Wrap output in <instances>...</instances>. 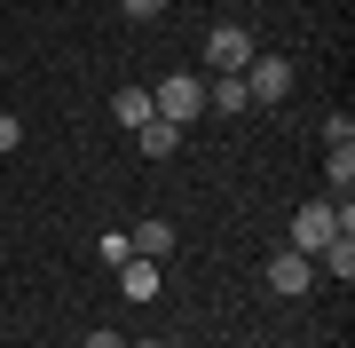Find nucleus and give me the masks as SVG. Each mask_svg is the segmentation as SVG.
Returning <instances> with one entry per match:
<instances>
[{"instance_id":"15","label":"nucleus","mask_w":355,"mask_h":348,"mask_svg":"<svg viewBox=\"0 0 355 348\" xmlns=\"http://www.w3.org/2000/svg\"><path fill=\"white\" fill-rule=\"evenodd\" d=\"M16 142H24V119H16V111H0V151H16Z\"/></svg>"},{"instance_id":"8","label":"nucleus","mask_w":355,"mask_h":348,"mask_svg":"<svg viewBox=\"0 0 355 348\" xmlns=\"http://www.w3.org/2000/svg\"><path fill=\"white\" fill-rule=\"evenodd\" d=\"M127 245H135L142 261H166V254H174V230H166V222L150 214V222H142V230H127Z\"/></svg>"},{"instance_id":"10","label":"nucleus","mask_w":355,"mask_h":348,"mask_svg":"<svg viewBox=\"0 0 355 348\" xmlns=\"http://www.w3.org/2000/svg\"><path fill=\"white\" fill-rule=\"evenodd\" d=\"M205 111H253L245 79H237V72H229V79H214V88H205Z\"/></svg>"},{"instance_id":"9","label":"nucleus","mask_w":355,"mask_h":348,"mask_svg":"<svg viewBox=\"0 0 355 348\" xmlns=\"http://www.w3.org/2000/svg\"><path fill=\"white\" fill-rule=\"evenodd\" d=\"M111 119H119V127L135 135L142 119H150V88H119V95H111Z\"/></svg>"},{"instance_id":"12","label":"nucleus","mask_w":355,"mask_h":348,"mask_svg":"<svg viewBox=\"0 0 355 348\" xmlns=\"http://www.w3.org/2000/svg\"><path fill=\"white\" fill-rule=\"evenodd\" d=\"M316 261H324V270H331V277H340V285H347V277H355V245H347V230H340V238H331V245H324V254H316Z\"/></svg>"},{"instance_id":"5","label":"nucleus","mask_w":355,"mask_h":348,"mask_svg":"<svg viewBox=\"0 0 355 348\" xmlns=\"http://www.w3.org/2000/svg\"><path fill=\"white\" fill-rule=\"evenodd\" d=\"M308 277H316V261H308V254H292V245H284V254H268V285H277L284 301L308 293Z\"/></svg>"},{"instance_id":"6","label":"nucleus","mask_w":355,"mask_h":348,"mask_svg":"<svg viewBox=\"0 0 355 348\" xmlns=\"http://www.w3.org/2000/svg\"><path fill=\"white\" fill-rule=\"evenodd\" d=\"M135 142H142V158H174L182 151V127H174V119H142Z\"/></svg>"},{"instance_id":"3","label":"nucleus","mask_w":355,"mask_h":348,"mask_svg":"<svg viewBox=\"0 0 355 348\" xmlns=\"http://www.w3.org/2000/svg\"><path fill=\"white\" fill-rule=\"evenodd\" d=\"M253 56H261V48H253V32H245V24H214V32H205V64H214L221 79H229V72H245Z\"/></svg>"},{"instance_id":"7","label":"nucleus","mask_w":355,"mask_h":348,"mask_svg":"<svg viewBox=\"0 0 355 348\" xmlns=\"http://www.w3.org/2000/svg\"><path fill=\"white\" fill-rule=\"evenodd\" d=\"M119 293H127V301H158V261H119Z\"/></svg>"},{"instance_id":"16","label":"nucleus","mask_w":355,"mask_h":348,"mask_svg":"<svg viewBox=\"0 0 355 348\" xmlns=\"http://www.w3.org/2000/svg\"><path fill=\"white\" fill-rule=\"evenodd\" d=\"M158 8H166V0H119V16H135V24H150Z\"/></svg>"},{"instance_id":"13","label":"nucleus","mask_w":355,"mask_h":348,"mask_svg":"<svg viewBox=\"0 0 355 348\" xmlns=\"http://www.w3.org/2000/svg\"><path fill=\"white\" fill-rule=\"evenodd\" d=\"M324 142H331V151H355V119L331 111V119H324Z\"/></svg>"},{"instance_id":"1","label":"nucleus","mask_w":355,"mask_h":348,"mask_svg":"<svg viewBox=\"0 0 355 348\" xmlns=\"http://www.w3.org/2000/svg\"><path fill=\"white\" fill-rule=\"evenodd\" d=\"M198 111H205V79H198V72H174V79H158V95H150V119H174V127H190Z\"/></svg>"},{"instance_id":"4","label":"nucleus","mask_w":355,"mask_h":348,"mask_svg":"<svg viewBox=\"0 0 355 348\" xmlns=\"http://www.w3.org/2000/svg\"><path fill=\"white\" fill-rule=\"evenodd\" d=\"M237 79H245V95H253V103H284V95H292V64H284V56H253Z\"/></svg>"},{"instance_id":"14","label":"nucleus","mask_w":355,"mask_h":348,"mask_svg":"<svg viewBox=\"0 0 355 348\" xmlns=\"http://www.w3.org/2000/svg\"><path fill=\"white\" fill-rule=\"evenodd\" d=\"M95 254L119 270V261H135V245H127V230H111V238H95Z\"/></svg>"},{"instance_id":"18","label":"nucleus","mask_w":355,"mask_h":348,"mask_svg":"<svg viewBox=\"0 0 355 348\" xmlns=\"http://www.w3.org/2000/svg\"><path fill=\"white\" fill-rule=\"evenodd\" d=\"M127 348H166V340H127Z\"/></svg>"},{"instance_id":"17","label":"nucleus","mask_w":355,"mask_h":348,"mask_svg":"<svg viewBox=\"0 0 355 348\" xmlns=\"http://www.w3.org/2000/svg\"><path fill=\"white\" fill-rule=\"evenodd\" d=\"M87 348H127V340H119V333H87Z\"/></svg>"},{"instance_id":"11","label":"nucleus","mask_w":355,"mask_h":348,"mask_svg":"<svg viewBox=\"0 0 355 348\" xmlns=\"http://www.w3.org/2000/svg\"><path fill=\"white\" fill-rule=\"evenodd\" d=\"M355 198V151H331V206Z\"/></svg>"},{"instance_id":"2","label":"nucleus","mask_w":355,"mask_h":348,"mask_svg":"<svg viewBox=\"0 0 355 348\" xmlns=\"http://www.w3.org/2000/svg\"><path fill=\"white\" fill-rule=\"evenodd\" d=\"M331 238H340V206H331V198H316V206H300V214H292V254H308V261H316Z\"/></svg>"}]
</instances>
